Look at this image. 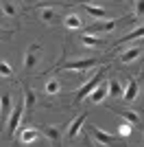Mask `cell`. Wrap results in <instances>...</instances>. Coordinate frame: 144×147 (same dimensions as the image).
Instances as JSON below:
<instances>
[{
  "label": "cell",
  "mask_w": 144,
  "mask_h": 147,
  "mask_svg": "<svg viewBox=\"0 0 144 147\" xmlns=\"http://www.w3.org/2000/svg\"><path fill=\"white\" fill-rule=\"evenodd\" d=\"M107 70H109V66H101V68H98V70L92 75L90 79H87L83 86H81V90H79V92H77V97H74V103H81L85 97H90L92 92H94L96 88L101 86V81H103V77H105V73H107Z\"/></svg>",
  "instance_id": "cell-1"
},
{
  "label": "cell",
  "mask_w": 144,
  "mask_h": 147,
  "mask_svg": "<svg viewBox=\"0 0 144 147\" xmlns=\"http://www.w3.org/2000/svg\"><path fill=\"white\" fill-rule=\"evenodd\" d=\"M24 108H26V103H24V101H22V103H18L15 108H13V112H11V117H9V121H7V136H9V138L15 134V129H18L20 121H22Z\"/></svg>",
  "instance_id": "cell-2"
},
{
  "label": "cell",
  "mask_w": 144,
  "mask_h": 147,
  "mask_svg": "<svg viewBox=\"0 0 144 147\" xmlns=\"http://www.w3.org/2000/svg\"><path fill=\"white\" fill-rule=\"evenodd\" d=\"M39 44H33L29 51H26V55H24V61H22V66H24V70L26 73H31L33 68H35V64H37V59H39Z\"/></svg>",
  "instance_id": "cell-3"
},
{
  "label": "cell",
  "mask_w": 144,
  "mask_h": 147,
  "mask_svg": "<svg viewBox=\"0 0 144 147\" xmlns=\"http://www.w3.org/2000/svg\"><path fill=\"white\" fill-rule=\"evenodd\" d=\"M39 136H42V129H37V127H22L20 129V143H24V145L35 143Z\"/></svg>",
  "instance_id": "cell-4"
},
{
  "label": "cell",
  "mask_w": 144,
  "mask_h": 147,
  "mask_svg": "<svg viewBox=\"0 0 144 147\" xmlns=\"http://www.w3.org/2000/svg\"><path fill=\"white\" fill-rule=\"evenodd\" d=\"M94 66H96V59H77V61L63 64L66 70H81V73H85V70H90V68H94Z\"/></svg>",
  "instance_id": "cell-5"
},
{
  "label": "cell",
  "mask_w": 144,
  "mask_h": 147,
  "mask_svg": "<svg viewBox=\"0 0 144 147\" xmlns=\"http://www.w3.org/2000/svg\"><path fill=\"white\" fill-rule=\"evenodd\" d=\"M92 136H94V138H96L98 143L107 145V147H111V145H118L116 136H114V134H109V132H105V129H98V127H94V129H92Z\"/></svg>",
  "instance_id": "cell-6"
},
{
  "label": "cell",
  "mask_w": 144,
  "mask_h": 147,
  "mask_svg": "<svg viewBox=\"0 0 144 147\" xmlns=\"http://www.w3.org/2000/svg\"><path fill=\"white\" fill-rule=\"evenodd\" d=\"M111 29H116V20H98L87 26V33H109Z\"/></svg>",
  "instance_id": "cell-7"
},
{
  "label": "cell",
  "mask_w": 144,
  "mask_h": 147,
  "mask_svg": "<svg viewBox=\"0 0 144 147\" xmlns=\"http://www.w3.org/2000/svg\"><path fill=\"white\" fill-rule=\"evenodd\" d=\"M42 22H46V24H57V22H63V16H61L59 11L50 9V7H46V9H42Z\"/></svg>",
  "instance_id": "cell-8"
},
{
  "label": "cell",
  "mask_w": 144,
  "mask_h": 147,
  "mask_svg": "<svg viewBox=\"0 0 144 147\" xmlns=\"http://www.w3.org/2000/svg\"><path fill=\"white\" fill-rule=\"evenodd\" d=\"M107 97H109V86H107V84H101V86L90 94V101H92V103H103Z\"/></svg>",
  "instance_id": "cell-9"
},
{
  "label": "cell",
  "mask_w": 144,
  "mask_h": 147,
  "mask_svg": "<svg viewBox=\"0 0 144 147\" xmlns=\"http://www.w3.org/2000/svg\"><path fill=\"white\" fill-rule=\"evenodd\" d=\"M111 112L120 114V117L125 119V121L133 123V125H138V123H140V114H138V112H133V110H122V108H111Z\"/></svg>",
  "instance_id": "cell-10"
},
{
  "label": "cell",
  "mask_w": 144,
  "mask_h": 147,
  "mask_svg": "<svg viewBox=\"0 0 144 147\" xmlns=\"http://www.w3.org/2000/svg\"><path fill=\"white\" fill-rule=\"evenodd\" d=\"M140 55H142V49H140V46H133V49H127L125 53L120 55V61H122V64H131V61H135Z\"/></svg>",
  "instance_id": "cell-11"
},
{
  "label": "cell",
  "mask_w": 144,
  "mask_h": 147,
  "mask_svg": "<svg viewBox=\"0 0 144 147\" xmlns=\"http://www.w3.org/2000/svg\"><path fill=\"white\" fill-rule=\"evenodd\" d=\"M138 90H140V86H138V81L135 79H129V84H127V88H125V101H133V99L138 97Z\"/></svg>",
  "instance_id": "cell-12"
},
{
  "label": "cell",
  "mask_w": 144,
  "mask_h": 147,
  "mask_svg": "<svg viewBox=\"0 0 144 147\" xmlns=\"http://www.w3.org/2000/svg\"><path fill=\"white\" fill-rule=\"evenodd\" d=\"M63 24H66L70 31H77V29H81V26H83V20L79 18L77 13H70V16H66V18H63Z\"/></svg>",
  "instance_id": "cell-13"
},
{
  "label": "cell",
  "mask_w": 144,
  "mask_h": 147,
  "mask_svg": "<svg viewBox=\"0 0 144 147\" xmlns=\"http://www.w3.org/2000/svg\"><path fill=\"white\" fill-rule=\"evenodd\" d=\"M81 44L87 46V49H98V46L103 44V40L101 37H94L92 33H85V35H81Z\"/></svg>",
  "instance_id": "cell-14"
},
{
  "label": "cell",
  "mask_w": 144,
  "mask_h": 147,
  "mask_svg": "<svg viewBox=\"0 0 144 147\" xmlns=\"http://www.w3.org/2000/svg\"><path fill=\"white\" fill-rule=\"evenodd\" d=\"M83 123H85V114H81V117L74 119V121L70 123V127H68V138H74V136L79 134V129H81Z\"/></svg>",
  "instance_id": "cell-15"
},
{
  "label": "cell",
  "mask_w": 144,
  "mask_h": 147,
  "mask_svg": "<svg viewBox=\"0 0 144 147\" xmlns=\"http://www.w3.org/2000/svg\"><path fill=\"white\" fill-rule=\"evenodd\" d=\"M0 110H2V119L9 117V112H11V94L9 92H2V99H0Z\"/></svg>",
  "instance_id": "cell-16"
},
{
  "label": "cell",
  "mask_w": 144,
  "mask_h": 147,
  "mask_svg": "<svg viewBox=\"0 0 144 147\" xmlns=\"http://www.w3.org/2000/svg\"><path fill=\"white\" fill-rule=\"evenodd\" d=\"M138 37H144V26H140V29H133L129 31L125 37H120V42H116V46H120L122 42H131V40H138Z\"/></svg>",
  "instance_id": "cell-17"
},
{
  "label": "cell",
  "mask_w": 144,
  "mask_h": 147,
  "mask_svg": "<svg viewBox=\"0 0 144 147\" xmlns=\"http://www.w3.org/2000/svg\"><path fill=\"white\" fill-rule=\"evenodd\" d=\"M42 134L46 136V138H50V143H59V138H61L59 129H57V127H53V125H46V127L42 129Z\"/></svg>",
  "instance_id": "cell-18"
},
{
  "label": "cell",
  "mask_w": 144,
  "mask_h": 147,
  "mask_svg": "<svg viewBox=\"0 0 144 147\" xmlns=\"http://www.w3.org/2000/svg\"><path fill=\"white\" fill-rule=\"evenodd\" d=\"M44 90H46V94H57V92L61 90V81L59 79H46V86H44Z\"/></svg>",
  "instance_id": "cell-19"
},
{
  "label": "cell",
  "mask_w": 144,
  "mask_h": 147,
  "mask_svg": "<svg viewBox=\"0 0 144 147\" xmlns=\"http://www.w3.org/2000/svg\"><path fill=\"white\" fill-rule=\"evenodd\" d=\"M107 86H109V94H111V97H122V94H125V88H122V84H120L118 79H111Z\"/></svg>",
  "instance_id": "cell-20"
},
{
  "label": "cell",
  "mask_w": 144,
  "mask_h": 147,
  "mask_svg": "<svg viewBox=\"0 0 144 147\" xmlns=\"http://www.w3.org/2000/svg\"><path fill=\"white\" fill-rule=\"evenodd\" d=\"M85 11L90 13L92 18H98V20H105L107 18V11L101 9V7H92V5H85Z\"/></svg>",
  "instance_id": "cell-21"
},
{
  "label": "cell",
  "mask_w": 144,
  "mask_h": 147,
  "mask_svg": "<svg viewBox=\"0 0 144 147\" xmlns=\"http://www.w3.org/2000/svg\"><path fill=\"white\" fill-rule=\"evenodd\" d=\"M118 134L122 136V138H129V136L133 134V123H129V121L120 123V125H118Z\"/></svg>",
  "instance_id": "cell-22"
},
{
  "label": "cell",
  "mask_w": 144,
  "mask_h": 147,
  "mask_svg": "<svg viewBox=\"0 0 144 147\" xmlns=\"http://www.w3.org/2000/svg\"><path fill=\"white\" fill-rule=\"evenodd\" d=\"M24 90V103H26V108H33V105H35V92L31 90V88H22Z\"/></svg>",
  "instance_id": "cell-23"
},
{
  "label": "cell",
  "mask_w": 144,
  "mask_h": 147,
  "mask_svg": "<svg viewBox=\"0 0 144 147\" xmlns=\"http://www.w3.org/2000/svg\"><path fill=\"white\" fill-rule=\"evenodd\" d=\"M0 75H2V77H5V79H9V77H13V68L9 66V64H7L5 59L0 61Z\"/></svg>",
  "instance_id": "cell-24"
},
{
  "label": "cell",
  "mask_w": 144,
  "mask_h": 147,
  "mask_svg": "<svg viewBox=\"0 0 144 147\" xmlns=\"http://www.w3.org/2000/svg\"><path fill=\"white\" fill-rule=\"evenodd\" d=\"M133 16L135 18H144V0H135V5H133Z\"/></svg>",
  "instance_id": "cell-25"
},
{
  "label": "cell",
  "mask_w": 144,
  "mask_h": 147,
  "mask_svg": "<svg viewBox=\"0 0 144 147\" xmlns=\"http://www.w3.org/2000/svg\"><path fill=\"white\" fill-rule=\"evenodd\" d=\"M2 13H5V16H11V18H13V16H15V7H13L11 2H7V0H5V2H2Z\"/></svg>",
  "instance_id": "cell-26"
}]
</instances>
